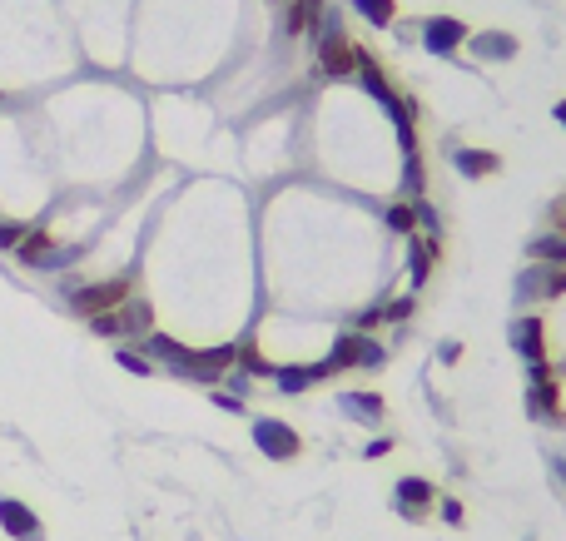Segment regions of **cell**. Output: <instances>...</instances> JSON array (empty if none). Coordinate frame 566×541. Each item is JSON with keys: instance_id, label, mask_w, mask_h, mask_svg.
<instances>
[{"instance_id": "cell-1", "label": "cell", "mask_w": 566, "mask_h": 541, "mask_svg": "<svg viewBox=\"0 0 566 541\" xmlns=\"http://www.w3.org/2000/svg\"><path fill=\"white\" fill-rule=\"evenodd\" d=\"M313 35H318V70H323L328 80H353V75H358V50H363V45H353V40L343 35L338 15L323 10V20L313 25Z\"/></svg>"}, {"instance_id": "cell-2", "label": "cell", "mask_w": 566, "mask_h": 541, "mask_svg": "<svg viewBox=\"0 0 566 541\" xmlns=\"http://www.w3.org/2000/svg\"><path fill=\"white\" fill-rule=\"evenodd\" d=\"M512 348L522 353V363H527V378L532 383H542V378H552V368H547V328H542V318H517L512 323Z\"/></svg>"}, {"instance_id": "cell-3", "label": "cell", "mask_w": 566, "mask_h": 541, "mask_svg": "<svg viewBox=\"0 0 566 541\" xmlns=\"http://www.w3.org/2000/svg\"><path fill=\"white\" fill-rule=\"evenodd\" d=\"M467 40H472V30H467V20H457V15H427L423 20V50L437 55V60L457 55Z\"/></svg>"}, {"instance_id": "cell-4", "label": "cell", "mask_w": 566, "mask_h": 541, "mask_svg": "<svg viewBox=\"0 0 566 541\" xmlns=\"http://www.w3.org/2000/svg\"><path fill=\"white\" fill-rule=\"evenodd\" d=\"M70 303H75V313H85V318H95V313H110V308L130 303V278L120 273V278H105V283L75 288V293H70Z\"/></svg>"}, {"instance_id": "cell-5", "label": "cell", "mask_w": 566, "mask_h": 541, "mask_svg": "<svg viewBox=\"0 0 566 541\" xmlns=\"http://www.w3.org/2000/svg\"><path fill=\"white\" fill-rule=\"evenodd\" d=\"M343 368H383V348L368 333H343L328 353V373H343Z\"/></svg>"}, {"instance_id": "cell-6", "label": "cell", "mask_w": 566, "mask_h": 541, "mask_svg": "<svg viewBox=\"0 0 566 541\" xmlns=\"http://www.w3.org/2000/svg\"><path fill=\"white\" fill-rule=\"evenodd\" d=\"M254 442H259V452L274 457V462H288V457L303 452L298 432H293L288 422H279V417H259V422H254Z\"/></svg>"}, {"instance_id": "cell-7", "label": "cell", "mask_w": 566, "mask_h": 541, "mask_svg": "<svg viewBox=\"0 0 566 541\" xmlns=\"http://www.w3.org/2000/svg\"><path fill=\"white\" fill-rule=\"evenodd\" d=\"M90 328H95V333H105V338L140 333V328H149V303H120V308H110V313H95V318H90Z\"/></svg>"}, {"instance_id": "cell-8", "label": "cell", "mask_w": 566, "mask_h": 541, "mask_svg": "<svg viewBox=\"0 0 566 541\" xmlns=\"http://www.w3.org/2000/svg\"><path fill=\"white\" fill-rule=\"evenodd\" d=\"M527 412L532 422H547V427H562L566 412H562V393H557V378H542L527 388Z\"/></svg>"}, {"instance_id": "cell-9", "label": "cell", "mask_w": 566, "mask_h": 541, "mask_svg": "<svg viewBox=\"0 0 566 541\" xmlns=\"http://www.w3.org/2000/svg\"><path fill=\"white\" fill-rule=\"evenodd\" d=\"M437 492H432V482L423 477H398V497H393V507L408 517V522H423V507L432 502Z\"/></svg>"}, {"instance_id": "cell-10", "label": "cell", "mask_w": 566, "mask_h": 541, "mask_svg": "<svg viewBox=\"0 0 566 541\" xmlns=\"http://www.w3.org/2000/svg\"><path fill=\"white\" fill-rule=\"evenodd\" d=\"M0 527H5L10 537H20V541H40V522H35V512H30L25 502H15V497H0Z\"/></svg>"}, {"instance_id": "cell-11", "label": "cell", "mask_w": 566, "mask_h": 541, "mask_svg": "<svg viewBox=\"0 0 566 541\" xmlns=\"http://www.w3.org/2000/svg\"><path fill=\"white\" fill-rule=\"evenodd\" d=\"M522 298H557V293H566V264H542L537 273H527L522 278V288H517Z\"/></svg>"}, {"instance_id": "cell-12", "label": "cell", "mask_w": 566, "mask_h": 541, "mask_svg": "<svg viewBox=\"0 0 566 541\" xmlns=\"http://www.w3.org/2000/svg\"><path fill=\"white\" fill-rule=\"evenodd\" d=\"M467 45H472V55H477V60H512V55L522 50V45H517V35H497V30L472 35Z\"/></svg>"}, {"instance_id": "cell-13", "label": "cell", "mask_w": 566, "mask_h": 541, "mask_svg": "<svg viewBox=\"0 0 566 541\" xmlns=\"http://www.w3.org/2000/svg\"><path fill=\"white\" fill-rule=\"evenodd\" d=\"M323 20V0H288V15H283V35H308L313 25Z\"/></svg>"}, {"instance_id": "cell-14", "label": "cell", "mask_w": 566, "mask_h": 541, "mask_svg": "<svg viewBox=\"0 0 566 541\" xmlns=\"http://www.w3.org/2000/svg\"><path fill=\"white\" fill-rule=\"evenodd\" d=\"M452 164H457L467 179H487V174H497V169H502V159H497L492 149H457V154H452Z\"/></svg>"}, {"instance_id": "cell-15", "label": "cell", "mask_w": 566, "mask_h": 541, "mask_svg": "<svg viewBox=\"0 0 566 541\" xmlns=\"http://www.w3.org/2000/svg\"><path fill=\"white\" fill-rule=\"evenodd\" d=\"M432 264H437V234H427V239H418L413 234V254H408V273H413V283L423 288L427 273H432Z\"/></svg>"}, {"instance_id": "cell-16", "label": "cell", "mask_w": 566, "mask_h": 541, "mask_svg": "<svg viewBox=\"0 0 566 541\" xmlns=\"http://www.w3.org/2000/svg\"><path fill=\"white\" fill-rule=\"evenodd\" d=\"M328 378V363H313V368H279L274 373V383H279L283 393H303V388H313V383H323Z\"/></svg>"}, {"instance_id": "cell-17", "label": "cell", "mask_w": 566, "mask_h": 541, "mask_svg": "<svg viewBox=\"0 0 566 541\" xmlns=\"http://www.w3.org/2000/svg\"><path fill=\"white\" fill-rule=\"evenodd\" d=\"M15 254H20V264H45L55 254V244H50L45 229H25V239L15 244Z\"/></svg>"}, {"instance_id": "cell-18", "label": "cell", "mask_w": 566, "mask_h": 541, "mask_svg": "<svg viewBox=\"0 0 566 541\" xmlns=\"http://www.w3.org/2000/svg\"><path fill=\"white\" fill-rule=\"evenodd\" d=\"M353 5V15H363L368 25H378V30H388L393 20H398V0H348Z\"/></svg>"}, {"instance_id": "cell-19", "label": "cell", "mask_w": 566, "mask_h": 541, "mask_svg": "<svg viewBox=\"0 0 566 541\" xmlns=\"http://www.w3.org/2000/svg\"><path fill=\"white\" fill-rule=\"evenodd\" d=\"M343 407H348L353 417H363V422H378V417H383V398H378V393H348Z\"/></svg>"}, {"instance_id": "cell-20", "label": "cell", "mask_w": 566, "mask_h": 541, "mask_svg": "<svg viewBox=\"0 0 566 541\" xmlns=\"http://www.w3.org/2000/svg\"><path fill=\"white\" fill-rule=\"evenodd\" d=\"M149 348H154L159 358H169L174 368H184V363H189V353H194V348H184V343H174V338H164V333H149Z\"/></svg>"}, {"instance_id": "cell-21", "label": "cell", "mask_w": 566, "mask_h": 541, "mask_svg": "<svg viewBox=\"0 0 566 541\" xmlns=\"http://www.w3.org/2000/svg\"><path fill=\"white\" fill-rule=\"evenodd\" d=\"M388 229L393 234H418V204H393L388 209Z\"/></svg>"}, {"instance_id": "cell-22", "label": "cell", "mask_w": 566, "mask_h": 541, "mask_svg": "<svg viewBox=\"0 0 566 541\" xmlns=\"http://www.w3.org/2000/svg\"><path fill=\"white\" fill-rule=\"evenodd\" d=\"M532 259H537V264H566V239L562 234L537 239V244H532Z\"/></svg>"}, {"instance_id": "cell-23", "label": "cell", "mask_w": 566, "mask_h": 541, "mask_svg": "<svg viewBox=\"0 0 566 541\" xmlns=\"http://www.w3.org/2000/svg\"><path fill=\"white\" fill-rule=\"evenodd\" d=\"M239 358H244V368H249V373H259V378H274V373H279V368H274V363H264V353H259V348H249V343L239 348Z\"/></svg>"}, {"instance_id": "cell-24", "label": "cell", "mask_w": 566, "mask_h": 541, "mask_svg": "<svg viewBox=\"0 0 566 541\" xmlns=\"http://www.w3.org/2000/svg\"><path fill=\"white\" fill-rule=\"evenodd\" d=\"M120 368H130V373H140V378H149V373H154L140 353H130V348H120Z\"/></svg>"}, {"instance_id": "cell-25", "label": "cell", "mask_w": 566, "mask_h": 541, "mask_svg": "<svg viewBox=\"0 0 566 541\" xmlns=\"http://www.w3.org/2000/svg\"><path fill=\"white\" fill-rule=\"evenodd\" d=\"M403 179H408V189L423 194V159H418V154H408V174H403Z\"/></svg>"}, {"instance_id": "cell-26", "label": "cell", "mask_w": 566, "mask_h": 541, "mask_svg": "<svg viewBox=\"0 0 566 541\" xmlns=\"http://www.w3.org/2000/svg\"><path fill=\"white\" fill-rule=\"evenodd\" d=\"M378 313H383V318H398V323H403V318H413V298H398V303H388V308H378Z\"/></svg>"}, {"instance_id": "cell-27", "label": "cell", "mask_w": 566, "mask_h": 541, "mask_svg": "<svg viewBox=\"0 0 566 541\" xmlns=\"http://www.w3.org/2000/svg\"><path fill=\"white\" fill-rule=\"evenodd\" d=\"M25 239V224H0V249H15Z\"/></svg>"}, {"instance_id": "cell-28", "label": "cell", "mask_w": 566, "mask_h": 541, "mask_svg": "<svg viewBox=\"0 0 566 541\" xmlns=\"http://www.w3.org/2000/svg\"><path fill=\"white\" fill-rule=\"evenodd\" d=\"M552 234H562L566 239V194L562 199H552Z\"/></svg>"}, {"instance_id": "cell-29", "label": "cell", "mask_w": 566, "mask_h": 541, "mask_svg": "<svg viewBox=\"0 0 566 541\" xmlns=\"http://www.w3.org/2000/svg\"><path fill=\"white\" fill-rule=\"evenodd\" d=\"M442 517H447V527H462V517H467V512H462V502H457V497H447V502H442Z\"/></svg>"}, {"instance_id": "cell-30", "label": "cell", "mask_w": 566, "mask_h": 541, "mask_svg": "<svg viewBox=\"0 0 566 541\" xmlns=\"http://www.w3.org/2000/svg\"><path fill=\"white\" fill-rule=\"evenodd\" d=\"M388 452H393V442H388V437H378V442H368V447H363V457H388Z\"/></svg>"}, {"instance_id": "cell-31", "label": "cell", "mask_w": 566, "mask_h": 541, "mask_svg": "<svg viewBox=\"0 0 566 541\" xmlns=\"http://www.w3.org/2000/svg\"><path fill=\"white\" fill-rule=\"evenodd\" d=\"M437 358H442V363H457V358H462V343H442Z\"/></svg>"}, {"instance_id": "cell-32", "label": "cell", "mask_w": 566, "mask_h": 541, "mask_svg": "<svg viewBox=\"0 0 566 541\" xmlns=\"http://www.w3.org/2000/svg\"><path fill=\"white\" fill-rule=\"evenodd\" d=\"M214 403L224 407V412H244V403H239V398H229V393H219V398H214Z\"/></svg>"}, {"instance_id": "cell-33", "label": "cell", "mask_w": 566, "mask_h": 541, "mask_svg": "<svg viewBox=\"0 0 566 541\" xmlns=\"http://www.w3.org/2000/svg\"><path fill=\"white\" fill-rule=\"evenodd\" d=\"M552 115H557V125L566 130V100H557V105H552Z\"/></svg>"}]
</instances>
